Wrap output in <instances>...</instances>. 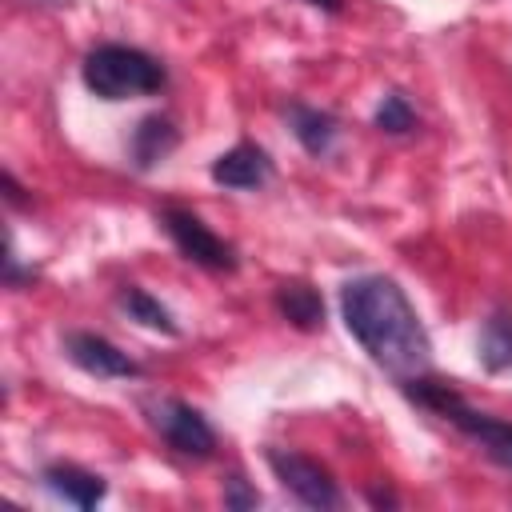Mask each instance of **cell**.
I'll list each match as a JSON object with an SVG mask.
<instances>
[{
    "label": "cell",
    "instance_id": "3",
    "mask_svg": "<svg viewBox=\"0 0 512 512\" xmlns=\"http://www.w3.org/2000/svg\"><path fill=\"white\" fill-rule=\"evenodd\" d=\"M160 224H164V232L172 236V244L180 248L184 260H192V264H200V268H208V272H232V268L240 264V260H236V248H232L224 236H216L196 212L168 204V208L160 212Z\"/></svg>",
    "mask_w": 512,
    "mask_h": 512
},
{
    "label": "cell",
    "instance_id": "7",
    "mask_svg": "<svg viewBox=\"0 0 512 512\" xmlns=\"http://www.w3.org/2000/svg\"><path fill=\"white\" fill-rule=\"evenodd\" d=\"M444 420H452L464 436H472V440L488 452V460H496L500 468L512 472V424H508V420H496V416H488V412H476V408H468L460 396L444 408Z\"/></svg>",
    "mask_w": 512,
    "mask_h": 512
},
{
    "label": "cell",
    "instance_id": "8",
    "mask_svg": "<svg viewBox=\"0 0 512 512\" xmlns=\"http://www.w3.org/2000/svg\"><path fill=\"white\" fill-rule=\"evenodd\" d=\"M268 176H272V160L256 144H236V148H228L212 160V180L224 184V188H240V192L260 188Z\"/></svg>",
    "mask_w": 512,
    "mask_h": 512
},
{
    "label": "cell",
    "instance_id": "10",
    "mask_svg": "<svg viewBox=\"0 0 512 512\" xmlns=\"http://www.w3.org/2000/svg\"><path fill=\"white\" fill-rule=\"evenodd\" d=\"M180 144V132H176V124L168 120V116H144L136 128H132V140H128V152H132V160H136V168L140 172H148V168H156L172 148Z\"/></svg>",
    "mask_w": 512,
    "mask_h": 512
},
{
    "label": "cell",
    "instance_id": "5",
    "mask_svg": "<svg viewBox=\"0 0 512 512\" xmlns=\"http://www.w3.org/2000/svg\"><path fill=\"white\" fill-rule=\"evenodd\" d=\"M268 468L276 472V480L308 508H340V488L336 480L328 476L324 464L300 456V452H288V448H268Z\"/></svg>",
    "mask_w": 512,
    "mask_h": 512
},
{
    "label": "cell",
    "instance_id": "12",
    "mask_svg": "<svg viewBox=\"0 0 512 512\" xmlns=\"http://www.w3.org/2000/svg\"><path fill=\"white\" fill-rule=\"evenodd\" d=\"M276 312H280L288 324L304 328V332H312V328L324 324V300H320V292H316L312 284H304V280H284V284L276 288Z\"/></svg>",
    "mask_w": 512,
    "mask_h": 512
},
{
    "label": "cell",
    "instance_id": "2",
    "mask_svg": "<svg viewBox=\"0 0 512 512\" xmlns=\"http://www.w3.org/2000/svg\"><path fill=\"white\" fill-rule=\"evenodd\" d=\"M88 92L100 100H132V96H152L168 84V72L156 56L132 48V44H100L84 56L80 68Z\"/></svg>",
    "mask_w": 512,
    "mask_h": 512
},
{
    "label": "cell",
    "instance_id": "15",
    "mask_svg": "<svg viewBox=\"0 0 512 512\" xmlns=\"http://www.w3.org/2000/svg\"><path fill=\"white\" fill-rule=\"evenodd\" d=\"M376 128L388 132V136H404V132H412V128H416V112H412V104H408L400 92H388V96L380 100V108H376Z\"/></svg>",
    "mask_w": 512,
    "mask_h": 512
},
{
    "label": "cell",
    "instance_id": "4",
    "mask_svg": "<svg viewBox=\"0 0 512 512\" xmlns=\"http://www.w3.org/2000/svg\"><path fill=\"white\" fill-rule=\"evenodd\" d=\"M148 424L160 432V440L180 452V456H192V460H204L212 456L216 448V432L212 424L184 400H172V396H160L148 404Z\"/></svg>",
    "mask_w": 512,
    "mask_h": 512
},
{
    "label": "cell",
    "instance_id": "11",
    "mask_svg": "<svg viewBox=\"0 0 512 512\" xmlns=\"http://www.w3.org/2000/svg\"><path fill=\"white\" fill-rule=\"evenodd\" d=\"M288 128L304 144V152H312V156H324L336 144V132H340L336 116L320 112L312 104H288Z\"/></svg>",
    "mask_w": 512,
    "mask_h": 512
},
{
    "label": "cell",
    "instance_id": "17",
    "mask_svg": "<svg viewBox=\"0 0 512 512\" xmlns=\"http://www.w3.org/2000/svg\"><path fill=\"white\" fill-rule=\"evenodd\" d=\"M308 4H316V8H324V12H340V0H308Z\"/></svg>",
    "mask_w": 512,
    "mask_h": 512
},
{
    "label": "cell",
    "instance_id": "14",
    "mask_svg": "<svg viewBox=\"0 0 512 512\" xmlns=\"http://www.w3.org/2000/svg\"><path fill=\"white\" fill-rule=\"evenodd\" d=\"M120 308H124V312H128L136 324L176 336V320H172V312H168V308H164L156 296H148L140 284H124V288H120Z\"/></svg>",
    "mask_w": 512,
    "mask_h": 512
},
{
    "label": "cell",
    "instance_id": "9",
    "mask_svg": "<svg viewBox=\"0 0 512 512\" xmlns=\"http://www.w3.org/2000/svg\"><path fill=\"white\" fill-rule=\"evenodd\" d=\"M40 480H44V488L52 496H60L64 504H76V508H96L104 500V492H108L104 476L84 472L76 464H52V468H44Z\"/></svg>",
    "mask_w": 512,
    "mask_h": 512
},
{
    "label": "cell",
    "instance_id": "13",
    "mask_svg": "<svg viewBox=\"0 0 512 512\" xmlns=\"http://www.w3.org/2000/svg\"><path fill=\"white\" fill-rule=\"evenodd\" d=\"M480 364L488 372H508L512 368V316L508 312H492L480 328Z\"/></svg>",
    "mask_w": 512,
    "mask_h": 512
},
{
    "label": "cell",
    "instance_id": "1",
    "mask_svg": "<svg viewBox=\"0 0 512 512\" xmlns=\"http://www.w3.org/2000/svg\"><path fill=\"white\" fill-rule=\"evenodd\" d=\"M340 312L356 344L400 384L424 376L432 364V340L392 276H356L340 288Z\"/></svg>",
    "mask_w": 512,
    "mask_h": 512
},
{
    "label": "cell",
    "instance_id": "16",
    "mask_svg": "<svg viewBox=\"0 0 512 512\" xmlns=\"http://www.w3.org/2000/svg\"><path fill=\"white\" fill-rule=\"evenodd\" d=\"M256 504H260V492H256L244 476H228V480H224V508L244 512V508H256Z\"/></svg>",
    "mask_w": 512,
    "mask_h": 512
},
{
    "label": "cell",
    "instance_id": "6",
    "mask_svg": "<svg viewBox=\"0 0 512 512\" xmlns=\"http://www.w3.org/2000/svg\"><path fill=\"white\" fill-rule=\"evenodd\" d=\"M64 356L80 372H88L96 380H128V376H140V364L128 352H120L112 340L96 336V332H68L64 336Z\"/></svg>",
    "mask_w": 512,
    "mask_h": 512
}]
</instances>
